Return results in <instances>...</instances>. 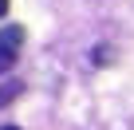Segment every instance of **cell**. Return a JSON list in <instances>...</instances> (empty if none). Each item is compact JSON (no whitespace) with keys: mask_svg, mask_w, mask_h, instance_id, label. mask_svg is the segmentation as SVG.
<instances>
[{"mask_svg":"<svg viewBox=\"0 0 134 130\" xmlns=\"http://www.w3.org/2000/svg\"><path fill=\"white\" fill-rule=\"evenodd\" d=\"M16 63V47H8V43H0V75H4L8 67Z\"/></svg>","mask_w":134,"mask_h":130,"instance_id":"obj_2","label":"cell"},{"mask_svg":"<svg viewBox=\"0 0 134 130\" xmlns=\"http://www.w3.org/2000/svg\"><path fill=\"white\" fill-rule=\"evenodd\" d=\"M20 91H24V83H20V79H8L4 87H0V106H4V103H12Z\"/></svg>","mask_w":134,"mask_h":130,"instance_id":"obj_1","label":"cell"},{"mask_svg":"<svg viewBox=\"0 0 134 130\" xmlns=\"http://www.w3.org/2000/svg\"><path fill=\"white\" fill-rule=\"evenodd\" d=\"M20 39H24V32H20V28H8V32H0V43H8V47H20Z\"/></svg>","mask_w":134,"mask_h":130,"instance_id":"obj_3","label":"cell"},{"mask_svg":"<svg viewBox=\"0 0 134 130\" xmlns=\"http://www.w3.org/2000/svg\"><path fill=\"white\" fill-rule=\"evenodd\" d=\"M0 130H16V126H0Z\"/></svg>","mask_w":134,"mask_h":130,"instance_id":"obj_5","label":"cell"},{"mask_svg":"<svg viewBox=\"0 0 134 130\" xmlns=\"http://www.w3.org/2000/svg\"><path fill=\"white\" fill-rule=\"evenodd\" d=\"M4 12H8V0H0V16H4Z\"/></svg>","mask_w":134,"mask_h":130,"instance_id":"obj_4","label":"cell"}]
</instances>
